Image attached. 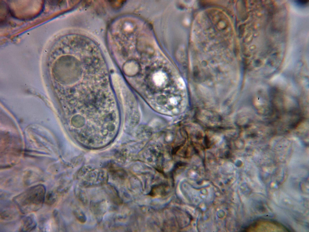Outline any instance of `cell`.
I'll return each mask as SVG.
<instances>
[{"label":"cell","mask_w":309,"mask_h":232,"mask_svg":"<svg viewBox=\"0 0 309 232\" xmlns=\"http://www.w3.org/2000/svg\"><path fill=\"white\" fill-rule=\"evenodd\" d=\"M75 195L77 198L82 203L86 205L87 203L88 200L84 192L80 188L77 187L75 189Z\"/></svg>","instance_id":"cell-3"},{"label":"cell","mask_w":309,"mask_h":232,"mask_svg":"<svg viewBox=\"0 0 309 232\" xmlns=\"http://www.w3.org/2000/svg\"><path fill=\"white\" fill-rule=\"evenodd\" d=\"M164 186H160V185L155 186L152 189V190L150 193L151 194H152L151 195L155 196L158 195H161L163 194H164L165 192V189L166 188H165V187L164 188Z\"/></svg>","instance_id":"cell-4"},{"label":"cell","mask_w":309,"mask_h":232,"mask_svg":"<svg viewBox=\"0 0 309 232\" xmlns=\"http://www.w3.org/2000/svg\"><path fill=\"white\" fill-rule=\"evenodd\" d=\"M14 213L12 211H4L2 214H1V218H2V219H10L13 218L14 215Z\"/></svg>","instance_id":"cell-7"},{"label":"cell","mask_w":309,"mask_h":232,"mask_svg":"<svg viewBox=\"0 0 309 232\" xmlns=\"http://www.w3.org/2000/svg\"><path fill=\"white\" fill-rule=\"evenodd\" d=\"M56 198V195L53 192H51L49 193L46 195V202L48 204H53L55 202Z\"/></svg>","instance_id":"cell-6"},{"label":"cell","mask_w":309,"mask_h":232,"mask_svg":"<svg viewBox=\"0 0 309 232\" xmlns=\"http://www.w3.org/2000/svg\"><path fill=\"white\" fill-rule=\"evenodd\" d=\"M36 226V222L33 215H30L24 218L23 220L20 227V231L29 232L34 229Z\"/></svg>","instance_id":"cell-2"},{"label":"cell","mask_w":309,"mask_h":232,"mask_svg":"<svg viewBox=\"0 0 309 232\" xmlns=\"http://www.w3.org/2000/svg\"><path fill=\"white\" fill-rule=\"evenodd\" d=\"M308 2V1L307 0H298L297 1V3L301 5H305L307 4Z\"/></svg>","instance_id":"cell-8"},{"label":"cell","mask_w":309,"mask_h":232,"mask_svg":"<svg viewBox=\"0 0 309 232\" xmlns=\"http://www.w3.org/2000/svg\"><path fill=\"white\" fill-rule=\"evenodd\" d=\"M74 214L77 219L80 222L84 223L86 221V217L81 210L79 209H76L74 211Z\"/></svg>","instance_id":"cell-5"},{"label":"cell","mask_w":309,"mask_h":232,"mask_svg":"<svg viewBox=\"0 0 309 232\" xmlns=\"http://www.w3.org/2000/svg\"><path fill=\"white\" fill-rule=\"evenodd\" d=\"M46 188L42 184L32 186L15 196L13 201L21 212L27 214L36 211L42 207L45 199Z\"/></svg>","instance_id":"cell-1"}]
</instances>
